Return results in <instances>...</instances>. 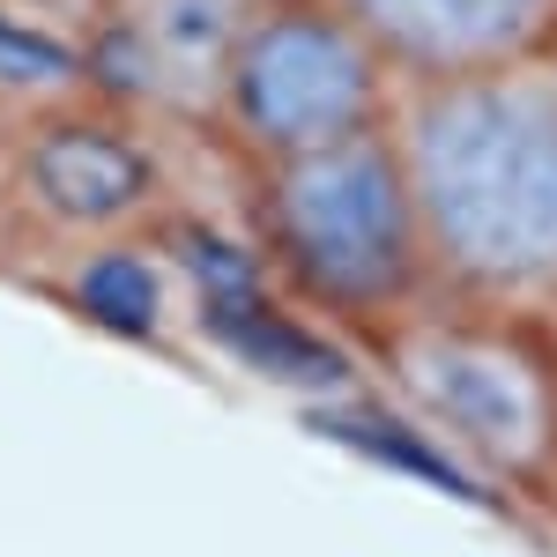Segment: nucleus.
I'll use <instances>...</instances> for the list:
<instances>
[{
	"label": "nucleus",
	"instance_id": "obj_6",
	"mask_svg": "<svg viewBox=\"0 0 557 557\" xmlns=\"http://www.w3.org/2000/svg\"><path fill=\"white\" fill-rule=\"evenodd\" d=\"M357 38L409 83H454L543 60L557 0H327Z\"/></svg>",
	"mask_w": 557,
	"mask_h": 557
},
{
	"label": "nucleus",
	"instance_id": "obj_2",
	"mask_svg": "<svg viewBox=\"0 0 557 557\" xmlns=\"http://www.w3.org/2000/svg\"><path fill=\"white\" fill-rule=\"evenodd\" d=\"M260 238L305 305L372 335L431 298L417 201L386 127L290 164H260Z\"/></svg>",
	"mask_w": 557,
	"mask_h": 557
},
{
	"label": "nucleus",
	"instance_id": "obj_1",
	"mask_svg": "<svg viewBox=\"0 0 557 557\" xmlns=\"http://www.w3.org/2000/svg\"><path fill=\"white\" fill-rule=\"evenodd\" d=\"M431 290L475 312H557V60L409 83L386 112Z\"/></svg>",
	"mask_w": 557,
	"mask_h": 557
},
{
	"label": "nucleus",
	"instance_id": "obj_7",
	"mask_svg": "<svg viewBox=\"0 0 557 557\" xmlns=\"http://www.w3.org/2000/svg\"><path fill=\"white\" fill-rule=\"evenodd\" d=\"M23 201L60 231H120L157 201V157L127 120L104 112H52L30 127L23 157Z\"/></svg>",
	"mask_w": 557,
	"mask_h": 557
},
{
	"label": "nucleus",
	"instance_id": "obj_5",
	"mask_svg": "<svg viewBox=\"0 0 557 557\" xmlns=\"http://www.w3.org/2000/svg\"><path fill=\"white\" fill-rule=\"evenodd\" d=\"M268 0H97L89 15V75L134 112L215 120L238 45Z\"/></svg>",
	"mask_w": 557,
	"mask_h": 557
},
{
	"label": "nucleus",
	"instance_id": "obj_8",
	"mask_svg": "<svg viewBox=\"0 0 557 557\" xmlns=\"http://www.w3.org/2000/svg\"><path fill=\"white\" fill-rule=\"evenodd\" d=\"M52 8H67V0H52ZM89 8H97V0H89Z\"/></svg>",
	"mask_w": 557,
	"mask_h": 557
},
{
	"label": "nucleus",
	"instance_id": "obj_3",
	"mask_svg": "<svg viewBox=\"0 0 557 557\" xmlns=\"http://www.w3.org/2000/svg\"><path fill=\"white\" fill-rule=\"evenodd\" d=\"M380 364L401 409L491 483L535 491L557 475V349L528 320L417 305L380 327Z\"/></svg>",
	"mask_w": 557,
	"mask_h": 557
},
{
	"label": "nucleus",
	"instance_id": "obj_4",
	"mask_svg": "<svg viewBox=\"0 0 557 557\" xmlns=\"http://www.w3.org/2000/svg\"><path fill=\"white\" fill-rule=\"evenodd\" d=\"M386 112H394V67L327 0H268L215 104V120L260 164H290L312 149L357 141L386 127Z\"/></svg>",
	"mask_w": 557,
	"mask_h": 557
}]
</instances>
